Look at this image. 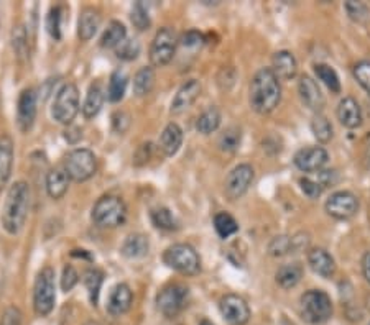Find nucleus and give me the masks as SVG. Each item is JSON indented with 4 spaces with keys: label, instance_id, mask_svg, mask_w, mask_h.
Segmentation results:
<instances>
[{
    "label": "nucleus",
    "instance_id": "nucleus-1",
    "mask_svg": "<svg viewBox=\"0 0 370 325\" xmlns=\"http://www.w3.org/2000/svg\"><path fill=\"white\" fill-rule=\"evenodd\" d=\"M282 101V85L271 67H262L255 72L249 89V102L257 114H271Z\"/></svg>",
    "mask_w": 370,
    "mask_h": 325
},
{
    "label": "nucleus",
    "instance_id": "nucleus-2",
    "mask_svg": "<svg viewBox=\"0 0 370 325\" xmlns=\"http://www.w3.org/2000/svg\"><path fill=\"white\" fill-rule=\"evenodd\" d=\"M30 186L25 181H17L7 191L0 212V224L8 235L20 233L28 217Z\"/></svg>",
    "mask_w": 370,
    "mask_h": 325
},
{
    "label": "nucleus",
    "instance_id": "nucleus-3",
    "mask_svg": "<svg viewBox=\"0 0 370 325\" xmlns=\"http://www.w3.org/2000/svg\"><path fill=\"white\" fill-rule=\"evenodd\" d=\"M91 219L101 229H117L125 224L127 205L119 196H102L92 207Z\"/></svg>",
    "mask_w": 370,
    "mask_h": 325
},
{
    "label": "nucleus",
    "instance_id": "nucleus-4",
    "mask_svg": "<svg viewBox=\"0 0 370 325\" xmlns=\"http://www.w3.org/2000/svg\"><path fill=\"white\" fill-rule=\"evenodd\" d=\"M301 317L311 325L326 324L333 317V301L321 289H309L300 299Z\"/></svg>",
    "mask_w": 370,
    "mask_h": 325
},
{
    "label": "nucleus",
    "instance_id": "nucleus-5",
    "mask_svg": "<svg viewBox=\"0 0 370 325\" xmlns=\"http://www.w3.org/2000/svg\"><path fill=\"white\" fill-rule=\"evenodd\" d=\"M163 262L168 268L185 276H196L201 271V258L188 243H174L163 253Z\"/></svg>",
    "mask_w": 370,
    "mask_h": 325
},
{
    "label": "nucleus",
    "instance_id": "nucleus-6",
    "mask_svg": "<svg viewBox=\"0 0 370 325\" xmlns=\"http://www.w3.org/2000/svg\"><path fill=\"white\" fill-rule=\"evenodd\" d=\"M56 302V288H54V269L45 266L37 275L35 286H33V309L37 315L46 317L54 309Z\"/></svg>",
    "mask_w": 370,
    "mask_h": 325
},
{
    "label": "nucleus",
    "instance_id": "nucleus-7",
    "mask_svg": "<svg viewBox=\"0 0 370 325\" xmlns=\"http://www.w3.org/2000/svg\"><path fill=\"white\" fill-rule=\"evenodd\" d=\"M63 169L66 171L70 179H73L76 182H84L96 174L97 158L94 153L88 148L71 149L65 158Z\"/></svg>",
    "mask_w": 370,
    "mask_h": 325
},
{
    "label": "nucleus",
    "instance_id": "nucleus-8",
    "mask_svg": "<svg viewBox=\"0 0 370 325\" xmlns=\"http://www.w3.org/2000/svg\"><path fill=\"white\" fill-rule=\"evenodd\" d=\"M79 114V89L73 83L63 85L56 92L53 107H51V115L58 123L63 125H71Z\"/></svg>",
    "mask_w": 370,
    "mask_h": 325
},
{
    "label": "nucleus",
    "instance_id": "nucleus-9",
    "mask_svg": "<svg viewBox=\"0 0 370 325\" xmlns=\"http://www.w3.org/2000/svg\"><path fill=\"white\" fill-rule=\"evenodd\" d=\"M189 297L188 286L181 283H172L165 286L163 289L156 294V307L165 317L172 319L176 317L180 312L186 307Z\"/></svg>",
    "mask_w": 370,
    "mask_h": 325
},
{
    "label": "nucleus",
    "instance_id": "nucleus-10",
    "mask_svg": "<svg viewBox=\"0 0 370 325\" xmlns=\"http://www.w3.org/2000/svg\"><path fill=\"white\" fill-rule=\"evenodd\" d=\"M178 38L173 28L163 27L156 32L150 45V63L152 67H163L176 54Z\"/></svg>",
    "mask_w": 370,
    "mask_h": 325
},
{
    "label": "nucleus",
    "instance_id": "nucleus-11",
    "mask_svg": "<svg viewBox=\"0 0 370 325\" xmlns=\"http://www.w3.org/2000/svg\"><path fill=\"white\" fill-rule=\"evenodd\" d=\"M254 168L247 162H242V165L236 166L231 173L227 174L224 182V192L227 196L229 200H237L240 199L242 196L249 191V187L252 186L254 182Z\"/></svg>",
    "mask_w": 370,
    "mask_h": 325
},
{
    "label": "nucleus",
    "instance_id": "nucleus-12",
    "mask_svg": "<svg viewBox=\"0 0 370 325\" xmlns=\"http://www.w3.org/2000/svg\"><path fill=\"white\" fill-rule=\"evenodd\" d=\"M326 212L336 220H349L359 211V199L351 191H338L326 200Z\"/></svg>",
    "mask_w": 370,
    "mask_h": 325
},
{
    "label": "nucleus",
    "instance_id": "nucleus-13",
    "mask_svg": "<svg viewBox=\"0 0 370 325\" xmlns=\"http://www.w3.org/2000/svg\"><path fill=\"white\" fill-rule=\"evenodd\" d=\"M219 309L223 317L225 319V322L231 325L249 324L250 315H252L245 299L242 296H237V294H225V296L220 299Z\"/></svg>",
    "mask_w": 370,
    "mask_h": 325
},
{
    "label": "nucleus",
    "instance_id": "nucleus-14",
    "mask_svg": "<svg viewBox=\"0 0 370 325\" xmlns=\"http://www.w3.org/2000/svg\"><path fill=\"white\" fill-rule=\"evenodd\" d=\"M38 110V94L33 87L23 89L20 92L19 102H17V125H19L20 132L27 134L32 130L33 123L37 118Z\"/></svg>",
    "mask_w": 370,
    "mask_h": 325
},
{
    "label": "nucleus",
    "instance_id": "nucleus-15",
    "mask_svg": "<svg viewBox=\"0 0 370 325\" xmlns=\"http://www.w3.org/2000/svg\"><path fill=\"white\" fill-rule=\"evenodd\" d=\"M293 162L303 173H320L329 162V153L322 147H308L301 148L293 158Z\"/></svg>",
    "mask_w": 370,
    "mask_h": 325
},
{
    "label": "nucleus",
    "instance_id": "nucleus-16",
    "mask_svg": "<svg viewBox=\"0 0 370 325\" xmlns=\"http://www.w3.org/2000/svg\"><path fill=\"white\" fill-rule=\"evenodd\" d=\"M298 94H300V99L303 102V105L306 109L311 110V112L321 114V110L325 109V96H322L316 81L309 78V76H301L300 81H298Z\"/></svg>",
    "mask_w": 370,
    "mask_h": 325
},
{
    "label": "nucleus",
    "instance_id": "nucleus-17",
    "mask_svg": "<svg viewBox=\"0 0 370 325\" xmlns=\"http://www.w3.org/2000/svg\"><path fill=\"white\" fill-rule=\"evenodd\" d=\"M132 304H134V293H132L130 286L125 283L114 286L107 299L109 314L114 315V317H121V315L130 311Z\"/></svg>",
    "mask_w": 370,
    "mask_h": 325
},
{
    "label": "nucleus",
    "instance_id": "nucleus-18",
    "mask_svg": "<svg viewBox=\"0 0 370 325\" xmlns=\"http://www.w3.org/2000/svg\"><path fill=\"white\" fill-rule=\"evenodd\" d=\"M201 96V83L198 79H189L178 89L176 96L172 101V114H183L196 102Z\"/></svg>",
    "mask_w": 370,
    "mask_h": 325
},
{
    "label": "nucleus",
    "instance_id": "nucleus-19",
    "mask_svg": "<svg viewBox=\"0 0 370 325\" xmlns=\"http://www.w3.org/2000/svg\"><path fill=\"white\" fill-rule=\"evenodd\" d=\"M15 158V145L10 135L3 134L0 136V191L6 189V186L12 178Z\"/></svg>",
    "mask_w": 370,
    "mask_h": 325
},
{
    "label": "nucleus",
    "instance_id": "nucleus-20",
    "mask_svg": "<svg viewBox=\"0 0 370 325\" xmlns=\"http://www.w3.org/2000/svg\"><path fill=\"white\" fill-rule=\"evenodd\" d=\"M338 120L341 122L342 127L349 128V130H356L362 125V109H360L359 102L354 97H344L338 105Z\"/></svg>",
    "mask_w": 370,
    "mask_h": 325
},
{
    "label": "nucleus",
    "instance_id": "nucleus-21",
    "mask_svg": "<svg viewBox=\"0 0 370 325\" xmlns=\"http://www.w3.org/2000/svg\"><path fill=\"white\" fill-rule=\"evenodd\" d=\"M271 71L280 81H291L298 74V61L291 51H276L271 58Z\"/></svg>",
    "mask_w": 370,
    "mask_h": 325
},
{
    "label": "nucleus",
    "instance_id": "nucleus-22",
    "mask_svg": "<svg viewBox=\"0 0 370 325\" xmlns=\"http://www.w3.org/2000/svg\"><path fill=\"white\" fill-rule=\"evenodd\" d=\"M308 264L318 276L329 280L336 275V262L325 248H311L308 251Z\"/></svg>",
    "mask_w": 370,
    "mask_h": 325
},
{
    "label": "nucleus",
    "instance_id": "nucleus-23",
    "mask_svg": "<svg viewBox=\"0 0 370 325\" xmlns=\"http://www.w3.org/2000/svg\"><path fill=\"white\" fill-rule=\"evenodd\" d=\"M101 27V14L94 7H86L81 10L78 20V36L83 41H89Z\"/></svg>",
    "mask_w": 370,
    "mask_h": 325
},
{
    "label": "nucleus",
    "instance_id": "nucleus-24",
    "mask_svg": "<svg viewBox=\"0 0 370 325\" xmlns=\"http://www.w3.org/2000/svg\"><path fill=\"white\" fill-rule=\"evenodd\" d=\"M150 250V242L143 233H130L121 247V253L129 260L143 258Z\"/></svg>",
    "mask_w": 370,
    "mask_h": 325
},
{
    "label": "nucleus",
    "instance_id": "nucleus-25",
    "mask_svg": "<svg viewBox=\"0 0 370 325\" xmlns=\"http://www.w3.org/2000/svg\"><path fill=\"white\" fill-rule=\"evenodd\" d=\"M183 145V130L178 123H168L160 136V148L167 156H174Z\"/></svg>",
    "mask_w": 370,
    "mask_h": 325
},
{
    "label": "nucleus",
    "instance_id": "nucleus-26",
    "mask_svg": "<svg viewBox=\"0 0 370 325\" xmlns=\"http://www.w3.org/2000/svg\"><path fill=\"white\" fill-rule=\"evenodd\" d=\"M68 187H70V178H68L65 169L54 168L46 174V192L51 199L58 200L65 198Z\"/></svg>",
    "mask_w": 370,
    "mask_h": 325
},
{
    "label": "nucleus",
    "instance_id": "nucleus-27",
    "mask_svg": "<svg viewBox=\"0 0 370 325\" xmlns=\"http://www.w3.org/2000/svg\"><path fill=\"white\" fill-rule=\"evenodd\" d=\"M104 101H105V92H104V87H102V84L92 83L91 85H89L86 101H84V104H83L84 117H86L88 120L94 118L96 115L101 112L102 105H104Z\"/></svg>",
    "mask_w": 370,
    "mask_h": 325
},
{
    "label": "nucleus",
    "instance_id": "nucleus-28",
    "mask_svg": "<svg viewBox=\"0 0 370 325\" xmlns=\"http://www.w3.org/2000/svg\"><path fill=\"white\" fill-rule=\"evenodd\" d=\"M301 277H303V266H301L300 263L282 264L275 275L276 284L287 291L296 288L298 283L301 281Z\"/></svg>",
    "mask_w": 370,
    "mask_h": 325
},
{
    "label": "nucleus",
    "instance_id": "nucleus-29",
    "mask_svg": "<svg viewBox=\"0 0 370 325\" xmlns=\"http://www.w3.org/2000/svg\"><path fill=\"white\" fill-rule=\"evenodd\" d=\"M127 40V28L122 21L112 20L101 36V46L104 50H117Z\"/></svg>",
    "mask_w": 370,
    "mask_h": 325
},
{
    "label": "nucleus",
    "instance_id": "nucleus-30",
    "mask_svg": "<svg viewBox=\"0 0 370 325\" xmlns=\"http://www.w3.org/2000/svg\"><path fill=\"white\" fill-rule=\"evenodd\" d=\"M220 120H223V115H220V110L218 107H209L204 112L199 115L196 120V130L201 135H211L218 130L220 125Z\"/></svg>",
    "mask_w": 370,
    "mask_h": 325
},
{
    "label": "nucleus",
    "instance_id": "nucleus-31",
    "mask_svg": "<svg viewBox=\"0 0 370 325\" xmlns=\"http://www.w3.org/2000/svg\"><path fill=\"white\" fill-rule=\"evenodd\" d=\"M155 70L152 66L140 67L134 78V94L137 97H145L155 85Z\"/></svg>",
    "mask_w": 370,
    "mask_h": 325
},
{
    "label": "nucleus",
    "instance_id": "nucleus-32",
    "mask_svg": "<svg viewBox=\"0 0 370 325\" xmlns=\"http://www.w3.org/2000/svg\"><path fill=\"white\" fill-rule=\"evenodd\" d=\"M127 84H129V78L127 74L121 70L114 71L109 78V85H107V99L112 104H117L123 99L127 91Z\"/></svg>",
    "mask_w": 370,
    "mask_h": 325
},
{
    "label": "nucleus",
    "instance_id": "nucleus-33",
    "mask_svg": "<svg viewBox=\"0 0 370 325\" xmlns=\"http://www.w3.org/2000/svg\"><path fill=\"white\" fill-rule=\"evenodd\" d=\"M102 283H104V273L99 268H89L84 273V286H86L89 301L92 306H97V302H99Z\"/></svg>",
    "mask_w": 370,
    "mask_h": 325
},
{
    "label": "nucleus",
    "instance_id": "nucleus-34",
    "mask_svg": "<svg viewBox=\"0 0 370 325\" xmlns=\"http://www.w3.org/2000/svg\"><path fill=\"white\" fill-rule=\"evenodd\" d=\"M314 74H316V78L320 79L333 94L341 92V81H339L338 72H336L334 67H331L329 64L325 63L314 64Z\"/></svg>",
    "mask_w": 370,
    "mask_h": 325
},
{
    "label": "nucleus",
    "instance_id": "nucleus-35",
    "mask_svg": "<svg viewBox=\"0 0 370 325\" xmlns=\"http://www.w3.org/2000/svg\"><path fill=\"white\" fill-rule=\"evenodd\" d=\"M12 48H14L15 56L20 61H25L30 53V43H28V32L23 25H17L12 30Z\"/></svg>",
    "mask_w": 370,
    "mask_h": 325
},
{
    "label": "nucleus",
    "instance_id": "nucleus-36",
    "mask_svg": "<svg viewBox=\"0 0 370 325\" xmlns=\"http://www.w3.org/2000/svg\"><path fill=\"white\" fill-rule=\"evenodd\" d=\"M214 229L219 237L225 240V238L232 237V235H236L237 232H239V224H237V220L234 219L231 213L219 212V213H216V217H214Z\"/></svg>",
    "mask_w": 370,
    "mask_h": 325
},
{
    "label": "nucleus",
    "instance_id": "nucleus-37",
    "mask_svg": "<svg viewBox=\"0 0 370 325\" xmlns=\"http://www.w3.org/2000/svg\"><path fill=\"white\" fill-rule=\"evenodd\" d=\"M311 132L314 138L320 143H327L333 140L334 136V128L331 125V122L327 120L325 115L316 114L311 120Z\"/></svg>",
    "mask_w": 370,
    "mask_h": 325
},
{
    "label": "nucleus",
    "instance_id": "nucleus-38",
    "mask_svg": "<svg viewBox=\"0 0 370 325\" xmlns=\"http://www.w3.org/2000/svg\"><path fill=\"white\" fill-rule=\"evenodd\" d=\"M269 255L280 258V256H287L295 253V247H293V235H278V237L271 238L269 243Z\"/></svg>",
    "mask_w": 370,
    "mask_h": 325
},
{
    "label": "nucleus",
    "instance_id": "nucleus-39",
    "mask_svg": "<svg viewBox=\"0 0 370 325\" xmlns=\"http://www.w3.org/2000/svg\"><path fill=\"white\" fill-rule=\"evenodd\" d=\"M152 222L156 229L167 230V232H173V230L178 229L176 219L167 207H158L152 211Z\"/></svg>",
    "mask_w": 370,
    "mask_h": 325
},
{
    "label": "nucleus",
    "instance_id": "nucleus-40",
    "mask_svg": "<svg viewBox=\"0 0 370 325\" xmlns=\"http://www.w3.org/2000/svg\"><path fill=\"white\" fill-rule=\"evenodd\" d=\"M242 143V132L239 127H229L223 135L219 136V148L225 153H234L239 149Z\"/></svg>",
    "mask_w": 370,
    "mask_h": 325
},
{
    "label": "nucleus",
    "instance_id": "nucleus-41",
    "mask_svg": "<svg viewBox=\"0 0 370 325\" xmlns=\"http://www.w3.org/2000/svg\"><path fill=\"white\" fill-rule=\"evenodd\" d=\"M130 20L134 23V27L143 32V30H148L152 25L150 15H148V8L145 7L143 2H135L134 7H132L130 12Z\"/></svg>",
    "mask_w": 370,
    "mask_h": 325
},
{
    "label": "nucleus",
    "instance_id": "nucleus-42",
    "mask_svg": "<svg viewBox=\"0 0 370 325\" xmlns=\"http://www.w3.org/2000/svg\"><path fill=\"white\" fill-rule=\"evenodd\" d=\"M61 19H63V8L53 7L46 17V30H48L50 36L53 40H61Z\"/></svg>",
    "mask_w": 370,
    "mask_h": 325
},
{
    "label": "nucleus",
    "instance_id": "nucleus-43",
    "mask_svg": "<svg viewBox=\"0 0 370 325\" xmlns=\"http://www.w3.org/2000/svg\"><path fill=\"white\" fill-rule=\"evenodd\" d=\"M344 8H346L349 19L354 20L356 23H365V21L369 20L370 17V12L365 3L362 2H346L344 3Z\"/></svg>",
    "mask_w": 370,
    "mask_h": 325
},
{
    "label": "nucleus",
    "instance_id": "nucleus-44",
    "mask_svg": "<svg viewBox=\"0 0 370 325\" xmlns=\"http://www.w3.org/2000/svg\"><path fill=\"white\" fill-rule=\"evenodd\" d=\"M116 54L119 59H122V61H134V59H137L140 54L138 41L129 40V38H127V40L116 50Z\"/></svg>",
    "mask_w": 370,
    "mask_h": 325
},
{
    "label": "nucleus",
    "instance_id": "nucleus-45",
    "mask_svg": "<svg viewBox=\"0 0 370 325\" xmlns=\"http://www.w3.org/2000/svg\"><path fill=\"white\" fill-rule=\"evenodd\" d=\"M354 78L370 96V61H360L354 66Z\"/></svg>",
    "mask_w": 370,
    "mask_h": 325
},
{
    "label": "nucleus",
    "instance_id": "nucleus-46",
    "mask_svg": "<svg viewBox=\"0 0 370 325\" xmlns=\"http://www.w3.org/2000/svg\"><path fill=\"white\" fill-rule=\"evenodd\" d=\"M300 187L301 191H303L305 196H308L309 199H318L321 198L322 194V186L320 182L316 181V179H311V178H301L300 179Z\"/></svg>",
    "mask_w": 370,
    "mask_h": 325
},
{
    "label": "nucleus",
    "instance_id": "nucleus-47",
    "mask_svg": "<svg viewBox=\"0 0 370 325\" xmlns=\"http://www.w3.org/2000/svg\"><path fill=\"white\" fill-rule=\"evenodd\" d=\"M78 281L79 275L78 271H76V268L73 264H66L61 275V289L65 291V293H70V291H73L74 286L78 284Z\"/></svg>",
    "mask_w": 370,
    "mask_h": 325
},
{
    "label": "nucleus",
    "instance_id": "nucleus-48",
    "mask_svg": "<svg viewBox=\"0 0 370 325\" xmlns=\"http://www.w3.org/2000/svg\"><path fill=\"white\" fill-rule=\"evenodd\" d=\"M0 325H22V312L17 306H8L2 312L0 317Z\"/></svg>",
    "mask_w": 370,
    "mask_h": 325
},
{
    "label": "nucleus",
    "instance_id": "nucleus-49",
    "mask_svg": "<svg viewBox=\"0 0 370 325\" xmlns=\"http://www.w3.org/2000/svg\"><path fill=\"white\" fill-rule=\"evenodd\" d=\"M130 127V115L123 110H117L116 114L112 115V128L116 134H125Z\"/></svg>",
    "mask_w": 370,
    "mask_h": 325
},
{
    "label": "nucleus",
    "instance_id": "nucleus-50",
    "mask_svg": "<svg viewBox=\"0 0 370 325\" xmlns=\"http://www.w3.org/2000/svg\"><path fill=\"white\" fill-rule=\"evenodd\" d=\"M203 43H204L203 33L196 32V30H189V32H186L185 35L181 36V45L185 46V48H199Z\"/></svg>",
    "mask_w": 370,
    "mask_h": 325
},
{
    "label": "nucleus",
    "instance_id": "nucleus-51",
    "mask_svg": "<svg viewBox=\"0 0 370 325\" xmlns=\"http://www.w3.org/2000/svg\"><path fill=\"white\" fill-rule=\"evenodd\" d=\"M152 151H153V145L150 142L140 145V147L137 148V151H135V155H134V165L135 166L147 165V162L150 161V158H152Z\"/></svg>",
    "mask_w": 370,
    "mask_h": 325
},
{
    "label": "nucleus",
    "instance_id": "nucleus-52",
    "mask_svg": "<svg viewBox=\"0 0 370 325\" xmlns=\"http://www.w3.org/2000/svg\"><path fill=\"white\" fill-rule=\"evenodd\" d=\"M318 174V178H316V181L321 184L322 186V189H325V187H333L336 182H338V173H336L334 169H322L320 171V173H316Z\"/></svg>",
    "mask_w": 370,
    "mask_h": 325
},
{
    "label": "nucleus",
    "instance_id": "nucleus-53",
    "mask_svg": "<svg viewBox=\"0 0 370 325\" xmlns=\"http://www.w3.org/2000/svg\"><path fill=\"white\" fill-rule=\"evenodd\" d=\"M362 275L365 277V281L370 284V251L369 253H365L362 260Z\"/></svg>",
    "mask_w": 370,
    "mask_h": 325
},
{
    "label": "nucleus",
    "instance_id": "nucleus-54",
    "mask_svg": "<svg viewBox=\"0 0 370 325\" xmlns=\"http://www.w3.org/2000/svg\"><path fill=\"white\" fill-rule=\"evenodd\" d=\"M365 160H367V165L370 166V145H369L367 151H365Z\"/></svg>",
    "mask_w": 370,
    "mask_h": 325
},
{
    "label": "nucleus",
    "instance_id": "nucleus-55",
    "mask_svg": "<svg viewBox=\"0 0 370 325\" xmlns=\"http://www.w3.org/2000/svg\"><path fill=\"white\" fill-rule=\"evenodd\" d=\"M199 325H214V324L209 322V320H206V319H204V320H201V322H199Z\"/></svg>",
    "mask_w": 370,
    "mask_h": 325
},
{
    "label": "nucleus",
    "instance_id": "nucleus-56",
    "mask_svg": "<svg viewBox=\"0 0 370 325\" xmlns=\"http://www.w3.org/2000/svg\"><path fill=\"white\" fill-rule=\"evenodd\" d=\"M84 325H101V324L96 322V320H89V322H86Z\"/></svg>",
    "mask_w": 370,
    "mask_h": 325
},
{
    "label": "nucleus",
    "instance_id": "nucleus-57",
    "mask_svg": "<svg viewBox=\"0 0 370 325\" xmlns=\"http://www.w3.org/2000/svg\"><path fill=\"white\" fill-rule=\"evenodd\" d=\"M369 309H370V297H369Z\"/></svg>",
    "mask_w": 370,
    "mask_h": 325
},
{
    "label": "nucleus",
    "instance_id": "nucleus-58",
    "mask_svg": "<svg viewBox=\"0 0 370 325\" xmlns=\"http://www.w3.org/2000/svg\"><path fill=\"white\" fill-rule=\"evenodd\" d=\"M369 325H370V324H369Z\"/></svg>",
    "mask_w": 370,
    "mask_h": 325
}]
</instances>
